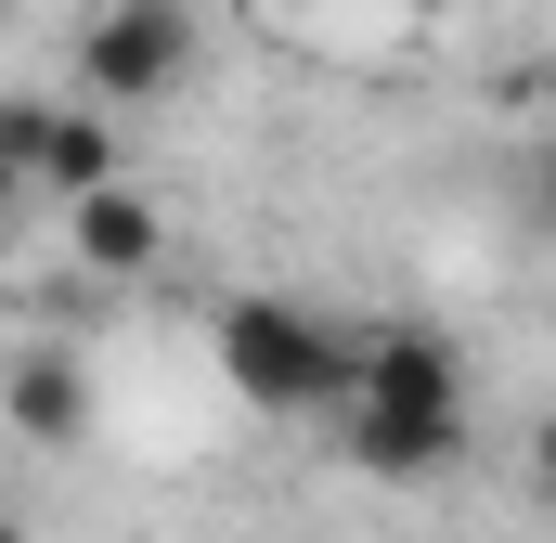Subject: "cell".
<instances>
[{
  "instance_id": "277c9868",
  "label": "cell",
  "mask_w": 556,
  "mask_h": 543,
  "mask_svg": "<svg viewBox=\"0 0 556 543\" xmlns=\"http://www.w3.org/2000/svg\"><path fill=\"white\" fill-rule=\"evenodd\" d=\"M0 168H26L39 194H104L117 181V142H104V104H13L0 117Z\"/></svg>"
},
{
  "instance_id": "7a4b0ae2",
  "label": "cell",
  "mask_w": 556,
  "mask_h": 543,
  "mask_svg": "<svg viewBox=\"0 0 556 543\" xmlns=\"http://www.w3.org/2000/svg\"><path fill=\"white\" fill-rule=\"evenodd\" d=\"M181 65H194V13L181 0H104L78 26V91L91 104H155V91H181Z\"/></svg>"
},
{
  "instance_id": "30bf717a",
  "label": "cell",
  "mask_w": 556,
  "mask_h": 543,
  "mask_svg": "<svg viewBox=\"0 0 556 543\" xmlns=\"http://www.w3.org/2000/svg\"><path fill=\"white\" fill-rule=\"evenodd\" d=\"M0 543H39V531H0Z\"/></svg>"
},
{
  "instance_id": "5b68a950",
  "label": "cell",
  "mask_w": 556,
  "mask_h": 543,
  "mask_svg": "<svg viewBox=\"0 0 556 543\" xmlns=\"http://www.w3.org/2000/svg\"><path fill=\"white\" fill-rule=\"evenodd\" d=\"M350 402H466V350L440 324H389V337H363V389Z\"/></svg>"
},
{
  "instance_id": "9c48e42d",
  "label": "cell",
  "mask_w": 556,
  "mask_h": 543,
  "mask_svg": "<svg viewBox=\"0 0 556 543\" xmlns=\"http://www.w3.org/2000/svg\"><path fill=\"white\" fill-rule=\"evenodd\" d=\"M531 220H544V233H556V142H544V155H531Z\"/></svg>"
},
{
  "instance_id": "8992f818",
  "label": "cell",
  "mask_w": 556,
  "mask_h": 543,
  "mask_svg": "<svg viewBox=\"0 0 556 543\" xmlns=\"http://www.w3.org/2000/svg\"><path fill=\"white\" fill-rule=\"evenodd\" d=\"M65 233H78V260H91V272H155V247H168V233H155V207H142L130 181L78 194V207H65Z\"/></svg>"
},
{
  "instance_id": "3957f363",
  "label": "cell",
  "mask_w": 556,
  "mask_h": 543,
  "mask_svg": "<svg viewBox=\"0 0 556 543\" xmlns=\"http://www.w3.org/2000/svg\"><path fill=\"white\" fill-rule=\"evenodd\" d=\"M337 440L363 479H453L466 466V402H337Z\"/></svg>"
},
{
  "instance_id": "ba28073f",
  "label": "cell",
  "mask_w": 556,
  "mask_h": 543,
  "mask_svg": "<svg viewBox=\"0 0 556 543\" xmlns=\"http://www.w3.org/2000/svg\"><path fill=\"white\" fill-rule=\"evenodd\" d=\"M518 466H531V492H544V505H556V414H544V427H531V453H518Z\"/></svg>"
},
{
  "instance_id": "6da1fadb",
  "label": "cell",
  "mask_w": 556,
  "mask_h": 543,
  "mask_svg": "<svg viewBox=\"0 0 556 543\" xmlns=\"http://www.w3.org/2000/svg\"><path fill=\"white\" fill-rule=\"evenodd\" d=\"M220 376L247 414H337L363 389V337H337L298 298H233L220 311Z\"/></svg>"
},
{
  "instance_id": "52a82bcc",
  "label": "cell",
  "mask_w": 556,
  "mask_h": 543,
  "mask_svg": "<svg viewBox=\"0 0 556 543\" xmlns=\"http://www.w3.org/2000/svg\"><path fill=\"white\" fill-rule=\"evenodd\" d=\"M78 427H91V389H78V363H65V350H26V363H13V440L65 453Z\"/></svg>"
}]
</instances>
